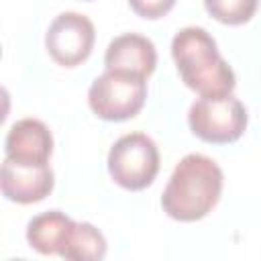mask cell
I'll return each mask as SVG.
<instances>
[{
  "label": "cell",
  "mask_w": 261,
  "mask_h": 261,
  "mask_svg": "<svg viewBox=\"0 0 261 261\" xmlns=\"http://www.w3.org/2000/svg\"><path fill=\"white\" fill-rule=\"evenodd\" d=\"M96 41L94 22L80 12L67 10L53 18L45 33V49L57 65L75 67L84 63Z\"/></svg>",
  "instance_id": "obj_6"
},
{
  "label": "cell",
  "mask_w": 261,
  "mask_h": 261,
  "mask_svg": "<svg viewBox=\"0 0 261 261\" xmlns=\"http://www.w3.org/2000/svg\"><path fill=\"white\" fill-rule=\"evenodd\" d=\"M55 186L53 169L47 165H24L4 157L0 169L2 196L16 204H37L45 200Z\"/></svg>",
  "instance_id": "obj_7"
},
{
  "label": "cell",
  "mask_w": 261,
  "mask_h": 261,
  "mask_svg": "<svg viewBox=\"0 0 261 261\" xmlns=\"http://www.w3.org/2000/svg\"><path fill=\"white\" fill-rule=\"evenodd\" d=\"M224 175L218 163L202 153L179 159L161 194L163 212L179 222H196L212 212L222 194Z\"/></svg>",
  "instance_id": "obj_1"
},
{
  "label": "cell",
  "mask_w": 261,
  "mask_h": 261,
  "mask_svg": "<svg viewBox=\"0 0 261 261\" xmlns=\"http://www.w3.org/2000/svg\"><path fill=\"white\" fill-rule=\"evenodd\" d=\"M171 57L181 82L200 96L232 94L237 77L218 53L216 41L202 27H186L171 41Z\"/></svg>",
  "instance_id": "obj_2"
},
{
  "label": "cell",
  "mask_w": 261,
  "mask_h": 261,
  "mask_svg": "<svg viewBox=\"0 0 261 261\" xmlns=\"http://www.w3.org/2000/svg\"><path fill=\"white\" fill-rule=\"evenodd\" d=\"M71 224L73 218H69L61 210L41 212L27 224V243L41 255H59L61 243Z\"/></svg>",
  "instance_id": "obj_10"
},
{
  "label": "cell",
  "mask_w": 261,
  "mask_h": 261,
  "mask_svg": "<svg viewBox=\"0 0 261 261\" xmlns=\"http://www.w3.org/2000/svg\"><path fill=\"white\" fill-rule=\"evenodd\" d=\"M108 249V243L104 234L90 222H75L69 226L61 249L59 257L71 259V261H100L104 259Z\"/></svg>",
  "instance_id": "obj_11"
},
{
  "label": "cell",
  "mask_w": 261,
  "mask_h": 261,
  "mask_svg": "<svg viewBox=\"0 0 261 261\" xmlns=\"http://www.w3.org/2000/svg\"><path fill=\"white\" fill-rule=\"evenodd\" d=\"M128 6L141 18L157 20L163 18L175 6V0H128Z\"/></svg>",
  "instance_id": "obj_13"
},
{
  "label": "cell",
  "mask_w": 261,
  "mask_h": 261,
  "mask_svg": "<svg viewBox=\"0 0 261 261\" xmlns=\"http://www.w3.org/2000/svg\"><path fill=\"white\" fill-rule=\"evenodd\" d=\"M249 122V114L245 104L232 96H200L190 106L188 124L190 130L214 145H226L241 139Z\"/></svg>",
  "instance_id": "obj_4"
},
{
  "label": "cell",
  "mask_w": 261,
  "mask_h": 261,
  "mask_svg": "<svg viewBox=\"0 0 261 261\" xmlns=\"http://www.w3.org/2000/svg\"><path fill=\"white\" fill-rule=\"evenodd\" d=\"M259 0H204L206 12L222 24L237 27L253 18Z\"/></svg>",
  "instance_id": "obj_12"
},
{
  "label": "cell",
  "mask_w": 261,
  "mask_h": 261,
  "mask_svg": "<svg viewBox=\"0 0 261 261\" xmlns=\"http://www.w3.org/2000/svg\"><path fill=\"white\" fill-rule=\"evenodd\" d=\"M145 100L147 77L120 69H106L88 90V104L92 112L108 122H122L137 116L145 106Z\"/></svg>",
  "instance_id": "obj_3"
},
{
  "label": "cell",
  "mask_w": 261,
  "mask_h": 261,
  "mask_svg": "<svg viewBox=\"0 0 261 261\" xmlns=\"http://www.w3.org/2000/svg\"><path fill=\"white\" fill-rule=\"evenodd\" d=\"M106 69H120L149 77L157 65V51L151 39L139 33H124L114 37L104 53Z\"/></svg>",
  "instance_id": "obj_9"
},
{
  "label": "cell",
  "mask_w": 261,
  "mask_h": 261,
  "mask_svg": "<svg viewBox=\"0 0 261 261\" xmlns=\"http://www.w3.org/2000/svg\"><path fill=\"white\" fill-rule=\"evenodd\" d=\"M53 153V135L37 118L16 120L4 139V157L24 165H47Z\"/></svg>",
  "instance_id": "obj_8"
},
{
  "label": "cell",
  "mask_w": 261,
  "mask_h": 261,
  "mask_svg": "<svg viewBox=\"0 0 261 261\" xmlns=\"http://www.w3.org/2000/svg\"><path fill=\"white\" fill-rule=\"evenodd\" d=\"M108 173L124 190L139 192L153 184L159 171V149L145 133L122 135L108 151Z\"/></svg>",
  "instance_id": "obj_5"
}]
</instances>
